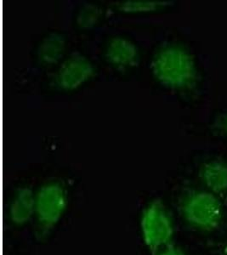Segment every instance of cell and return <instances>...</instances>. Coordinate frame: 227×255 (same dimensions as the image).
Instances as JSON below:
<instances>
[{
  "mask_svg": "<svg viewBox=\"0 0 227 255\" xmlns=\"http://www.w3.org/2000/svg\"><path fill=\"white\" fill-rule=\"evenodd\" d=\"M67 39L60 33H51L43 39L38 49L39 61L44 65L58 63L64 56Z\"/></svg>",
  "mask_w": 227,
  "mask_h": 255,
  "instance_id": "8",
  "label": "cell"
},
{
  "mask_svg": "<svg viewBox=\"0 0 227 255\" xmlns=\"http://www.w3.org/2000/svg\"><path fill=\"white\" fill-rule=\"evenodd\" d=\"M140 230L144 244L151 255H154L169 244L174 234V226L162 201H151L143 210Z\"/></svg>",
  "mask_w": 227,
  "mask_h": 255,
  "instance_id": "2",
  "label": "cell"
},
{
  "mask_svg": "<svg viewBox=\"0 0 227 255\" xmlns=\"http://www.w3.org/2000/svg\"><path fill=\"white\" fill-rule=\"evenodd\" d=\"M200 176L208 188L216 192L227 191V165L219 161L204 164Z\"/></svg>",
  "mask_w": 227,
  "mask_h": 255,
  "instance_id": "9",
  "label": "cell"
},
{
  "mask_svg": "<svg viewBox=\"0 0 227 255\" xmlns=\"http://www.w3.org/2000/svg\"><path fill=\"white\" fill-rule=\"evenodd\" d=\"M33 215H35V195L28 187L20 189L9 208L10 220L16 225H24Z\"/></svg>",
  "mask_w": 227,
  "mask_h": 255,
  "instance_id": "7",
  "label": "cell"
},
{
  "mask_svg": "<svg viewBox=\"0 0 227 255\" xmlns=\"http://www.w3.org/2000/svg\"><path fill=\"white\" fill-rule=\"evenodd\" d=\"M67 189L57 182L42 186L35 195V215L40 229L45 232L54 228L67 209Z\"/></svg>",
  "mask_w": 227,
  "mask_h": 255,
  "instance_id": "4",
  "label": "cell"
},
{
  "mask_svg": "<svg viewBox=\"0 0 227 255\" xmlns=\"http://www.w3.org/2000/svg\"><path fill=\"white\" fill-rule=\"evenodd\" d=\"M154 255H185L183 250L181 248L175 246V245H166L161 249L158 252L156 253Z\"/></svg>",
  "mask_w": 227,
  "mask_h": 255,
  "instance_id": "12",
  "label": "cell"
},
{
  "mask_svg": "<svg viewBox=\"0 0 227 255\" xmlns=\"http://www.w3.org/2000/svg\"><path fill=\"white\" fill-rule=\"evenodd\" d=\"M150 68L157 81L171 89L190 87L198 76L192 55L178 46L159 49L151 60Z\"/></svg>",
  "mask_w": 227,
  "mask_h": 255,
  "instance_id": "1",
  "label": "cell"
},
{
  "mask_svg": "<svg viewBox=\"0 0 227 255\" xmlns=\"http://www.w3.org/2000/svg\"><path fill=\"white\" fill-rule=\"evenodd\" d=\"M182 212L188 223L205 231L215 229L222 221V204L215 195L206 191L195 192L187 197Z\"/></svg>",
  "mask_w": 227,
  "mask_h": 255,
  "instance_id": "3",
  "label": "cell"
},
{
  "mask_svg": "<svg viewBox=\"0 0 227 255\" xmlns=\"http://www.w3.org/2000/svg\"><path fill=\"white\" fill-rule=\"evenodd\" d=\"M222 128H224V130L227 133V115L226 116V118H225L224 120H223V123H222Z\"/></svg>",
  "mask_w": 227,
  "mask_h": 255,
  "instance_id": "13",
  "label": "cell"
},
{
  "mask_svg": "<svg viewBox=\"0 0 227 255\" xmlns=\"http://www.w3.org/2000/svg\"><path fill=\"white\" fill-rule=\"evenodd\" d=\"M96 69L85 55L76 53L63 61L56 74V84L61 90H76L93 77Z\"/></svg>",
  "mask_w": 227,
  "mask_h": 255,
  "instance_id": "5",
  "label": "cell"
},
{
  "mask_svg": "<svg viewBox=\"0 0 227 255\" xmlns=\"http://www.w3.org/2000/svg\"><path fill=\"white\" fill-rule=\"evenodd\" d=\"M106 59L117 68H129L138 66L140 54L136 45L128 38L116 37L109 41L106 49Z\"/></svg>",
  "mask_w": 227,
  "mask_h": 255,
  "instance_id": "6",
  "label": "cell"
},
{
  "mask_svg": "<svg viewBox=\"0 0 227 255\" xmlns=\"http://www.w3.org/2000/svg\"><path fill=\"white\" fill-rule=\"evenodd\" d=\"M102 9L93 3H86L79 10L77 22L83 28H91L98 23L102 17Z\"/></svg>",
  "mask_w": 227,
  "mask_h": 255,
  "instance_id": "11",
  "label": "cell"
},
{
  "mask_svg": "<svg viewBox=\"0 0 227 255\" xmlns=\"http://www.w3.org/2000/svg\"><path fill=\"white\" fill-rule=\"evenodd\" d=\"M168 5L169 2L163 1H123L116 3V8L124 13H148Z\"/></svg>",
  "mask_w": 227,
  "mask_h": 255,
  "instance_id": "10",
  "label": "cell"
}]
</instances>
